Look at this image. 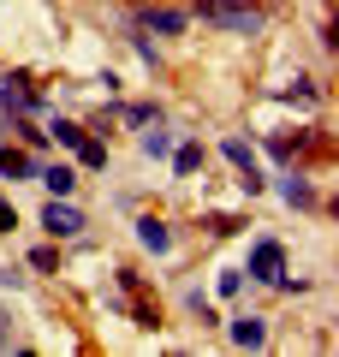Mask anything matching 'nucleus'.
<instances>
[{
  "instance_id": "4",
  "label": "nucleus",
  "mask_w": 339,
  "mask_h": 357,
  "mask_svg": "<svg viewBox=\"0 0 339 357\" xmlns=\"http://www.w3.org/2000/svg\"><path fill=\"white\" fill-rule=\"evenodd\" d=\"M280 268H286V250H280L274 238H262V244L250 250V280H268V286H274V280H280Z\"/></svg>"
},
{
  "instance_id": "6",
  "label": "nucleus",
  "mask_w": 339,
  "mask_h": 357,
  "mask_svg": "<svg viewBox=\"0 0 339 357\" xmlns=\"http://www.w3.org/2000/svg\"><path fill=\"white\" fill-rule=\"evenodd\" d=\"M0 102H6V107H18V114H24V107H36V89H30V77L6 72V77H0Z\"/></svg>"
},
{
  "instance_id": "7",
  "label": "nucleus",
  "mask_w": 339,
  "mask_h": 357,
  "mask_svg": "<svg viewBox=\"0 0 339 357\" xmlns=\"http://www.w3.org/2000/svg\"><path fill=\"white\" fill-rule=\"evenodd\" d=\"M0 173L6 178H36V161H30L24 149H0Z\"/></svg>"
},
{
  "instance_id": "1",
  "label": "nucleus",
  "mask_w": 339,
  "mask_h": 357,
  "mask_svg": "<svg viewBox=\"0 0 339 357\" xmlns=\"http://www.w3.org/2000/svg\"><path fill=\"white\" fill-rule=\"evenodd\" d=\"M197 13L220 30H239V36H256L262 30V13L256 6H232V0H197Z\"/></svg>"
},
{
  "instance_id": "16",
  "label": "nucleus",
  "mask_w": 339,
  "mask_h": 357,
  "mask_svg": "<svg viewBox=\"0 0 339 357\" xmlns=\"http://www.w3.org/2000/svg\"><path fill=\"white\" fill-rule=\"evenodd\" d=\"M167 149H173L167 131H143V155H167Z\"/></svg>"
},
{
  "instance_id": "17",
  "label": "nucleus",
  "mask_w": 339,
  "mask_h": 357,
  "mask_svg": "<svg viewBox=\"0 0 339 357\" xmlns=\"http://www.w3.org/2000/svg\"><path fill=\"white\" fill-rule=\"evenodd\" d=\"M173 161H179V173H197V167H202V149H197V143H185Z\"/></svg>"
},
{
  "instance_id": "13",
  "label": "nucleus",
  "mask_w": 339,
  "mask_h": 357,
  "mask_svg": "<svg viewBox=\"0 0 339 357\" xmlns=\"http://www.w3.org/2000/svg\"><path fill=\"white\" fill-rule=\"evenodd\" d=\"M77 161H84V167H107V143L84 137V143H77Z\"/></svg>"
},
{
  "instance_id": "10",
  "label": "nucleus",
  "mask_w": 339,
  "mask_h": 357,
  "mask_svg": "<svg viewBox=\"0 0 339 357\" xmlns=\"http://www.w3.org/2000/svg\"><path fill=\"white\" fill-rule=\"evenodd\" d=\"M42 185H48L54 197H72V191H77V173H72V167H48V173H42Z\"/></svg>"
},
{
  "instance_id": "3",
  "label": "nucleus",
  "mask_w": 339,
  "mask_h": 357,
  "mask_svg": "<svg viewBox=\"0 0 339 357\" xmlns=\"http://www.w3.org/2000/svg\"><path fill=\"white\" fill-rule=\"evenodd\" d=\"M42 227H48L54 238H77V232H84V215H77V208L66 203V197H54V203L42 208Z\"/></svg>"
},
{
  "instance_id": "15",
  "label": "nucleus",
  "mask_w": 339,
  "mask_h": 357,
  "mask_svg": "<svg viewBox=\"0 0 339 357\" xmlns=\"http://www.w3.org/2000/svg\"><path fill=\"white\" fill-rule=\"evenodd\" d=\"M13 131H18V137L30 143V149H42V143H48V131H36V126H30V119H13Z\"/></svg>"
},
{
  "instance_id": "8",
  "label": "nucleus",
  "mask_w": 339,
  "mask_h": 357,
  "mask_svg": "<svg viewBox=\"0 0 339 357\" xmlns=\"http://www.w3.org/2000/svg\"><path fill=\"white\" fill-rule=\"evenodd\" d=\"M137 238L149 244V250H167V244H173V232H167V220H155V215H143V220H137Z\"/></svg>"
},
{
  "instance_id": "2",
  "label": "nucleus",
  "mask_w": 339,
  "mask_h": 357,
  "mask_svg": "<svg viewBox=\"0 0 339 357\" xmlns=\"http://www.w3.org/2000/svg\"><path fill=\"white\" fill-rule=\"evenodd\" d=\"M226 161H232V167L244 173V191H250V197L268 185V178H262V167H256V149H250L244 137H226Z\"/></svg>"
},
{
  "instance_id": "9",
  "label": "nucleus",
  "mask_w": 339,
  "mask_h": 357,
  "mask_svg": "<svg viewBox=\"0 0 339 357\" xmlns=\"http://www.w3.org/2000/svg\"><path fill=\"white\" fill-rule=\"evenodd\" d=\"M232 340H239V345H250V351H256V345L268 340V328H262V316H239V321H232Z\"/></svg>"
},
{
  "instance_id": "12",
  "label": "nucleus",
  "mask_w": 339,
  "mask_h": 357,
  "mask_svg": "<svg viewBox=\"0 0 339 357\" xmlns=\"http://www.w3.org/2000/svg\"><path fill=\"white\" fill-rule=\"evenodd\" d=\"M48 137H60L66 149H77V143H84V126H72V119H54V126H48Z\"/></svg>"
},
{
  "instance_id": "14",
  "label": "nucleus",
  "mask_w": 339,
  "mask_h": 357,
  "mask_svg": "<svg viewBox=\"0 0 339 357\" xmlns=\"http://www.w3.org/2000/svg\"><path fill=\"white\" fill-rule=\"evenodd\" d=\"M298 149H303V137H274V143H268L274 161H298Z\"/></svg>"
},
{
  "instance_id": "5",
  "label": "nucleus",
  "mask_w": 339,
  "mask_h": 357,
  "mask_svg": "<svg viewBox=\"0 0 339 357\" xmlns=\"http://www.w3.org/2000/svg\"><path fill=\"white\" fill-rule=\"evenodd\" d=\"M137 24H143V30H161V36H179V30H185V13H167V6H137Z\"/></svg>"
},
{
  "instance_id": "11",
  "label": "nucleus",
  "mask_w": 339,
  "mask_h": 357,
  "mask_svg": "<svg viewBox=\"0 0 339 357\" xmlns=\"http://www.w3.org/2000/svg\"><path fill=\"white\" fill-rule=\"evenodd\" d=\"M280 197H286L292 208H310V203H315V191L303 185V178H286V185H280Z\"/></svg>"
},
{
  "instance_id": "18",
  "label": "nucleus",
  "mask_w": 339,
  "mask_h": 357,
  "mask_svg": "<svg viewBox=\"0 0 339 357\" xmlns=\"http://www.w3.org/2000/svg\"><path fill=\"white\" fill-rule=\"evenodd\" d=\"M13 227H18V220H13V208L0 203V232H13Z\"/></svg>"
}]
</instances>
